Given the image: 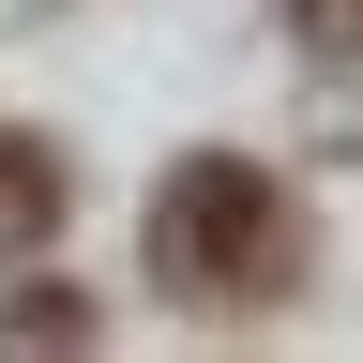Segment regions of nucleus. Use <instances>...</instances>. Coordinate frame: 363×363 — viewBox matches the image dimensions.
<instances>
[{"instance_id":"nucleus-1","label":"nucleus","mask_w":363,"mask_h":363,"mask_svg":"<svg viewBox=\"0 0 363 363\" xmlns=\"http://www.w3.org/2000/svg\"><path fill=\"white\" fill-rule=\"evenodd\" d=\"M152 272L197 303H257L288 272V182L242 152H182V182L152 197Z\"/></svg>"},{"instance_id":"nucleus-2","label":"nucleus","mask_w":363,"mask_h":363,"mask_svg":"<svg viewBox=\"0 0 363 363\" xmlns=\"http://www.w3.org/2000/svg\"><path fill=\"white\" fill-rule=\"evenodd\" d=\"M45 227H61V152L0 121V257H16V242H45Z\"/></svg>"},{"instance_id":"nucleus-3","label":"nucleus","mask_w":363,"mask_h":363,"mask_svg":"<svg viewBox=\"0 0 363 363\" xmlns=\"http://www.w3.org/2000/svg\"><path fill=\"white\" fill-rule=\"evenodd\" d=\"M288 30L318 45V61H348V45H363V0H288Z\"/></svg>"}]
</instances>
